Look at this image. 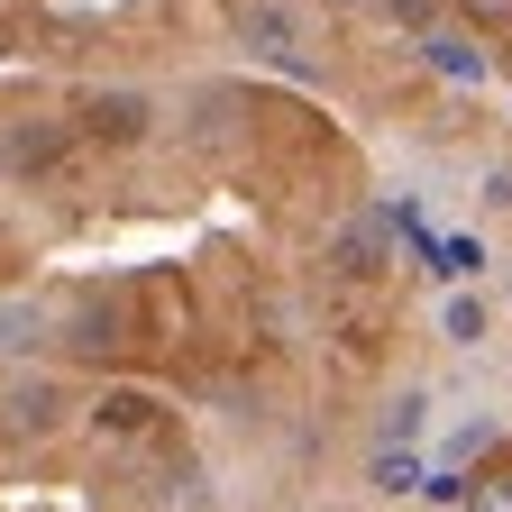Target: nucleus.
I'll return each instance as SVG.
<instances>
[{"label": "nucleus", "mask_w": 512, "mask_h": 512, "mask_svg": "<svg viewBox=\"0 0 512 512\" xmlns=\"http://www.w3.org/2000/svg\"><path fill=\"white\" fill-rule=\"evenodd\" d=\"M421 485V458L412 448H375V494H412Z\"/></svg>", "instance_id": "obj_10"}, {"label": "nucleus", "mask_w": 512, "mask_h": 512, "mask_svg": "<svg viewBox=\"0 0 512 512\" xmlns=\"http://www.w3.org/2000/svg\"><path fill=\"white\" fill-rule=\"evenodd\" d=\"M238 46L256 64H275V74L311 83L320 74V55H311V19L293 10V0H238Z\"/></svg>", "instance_id": "obj_1"}, {"label": "nucleus", "mask_w": 512, "mask_h": 512, "mask_svg": "<svg viewBox=\"0 0 512 512\" xmlns=\"http://www.w3.org/2000/svg\"><path fill=\"white\" fill-rule=\"evenodd\" d=\"M64 412H74V403H64L55 375H10V384H0V430H10V439H55Z\"/></svg>", "instance_id": "obj_3"}, {"label": "nucleus", "mask_w": 512, "mask_h": 512, "mask_svg": "<svg viewBox=\"0 0 512 512\" xmlns=\"http://www.w3.org/2000/svg\"><path fill=\"white\" fill-rule=\"evenodd\" d=\"M421 64H430V74H448V83H467V92H485V74H494L485 46L458 37V28H430V37H421Z\"/></svg>", "instance_id": "obj_4"}, {"label": "nucleus", "mask_w": 512, "mask_h": 512, "mask_svg": "<svg viewBox=\"0 0 512 512\" xmlns=\"http://www.w3.org/2000/svg\"><path fill=\"white\" fill-rule=\"evenodd\" d=\"M375 10H384V19H394V28H421V37L439 28V0H375Z\"/></svg>", "instance_id": "obj_12"}, {"label": "nucleus", "mask_w": 512, "mask_h": 512, "mask_svg": "<svg viewBox=\"0 0 512 512\" xmlns=\"http://www.w3.org/2000/svg\"><path fill=\"white\" fill-rule=\"evenodd\" d=\"M46 330H55V311H46V302H0V357H28Z\"/></svg>", "instance_id": "obj_8"}, {"label": "nucleus", "mask_w": 512, "mask_h": 512, "mask_svg": "<svg viewBox=\"0 0 512 512\" xmlns=\"http://www.w3.org/2000/svg\"><path fill=\"white\" fill-rule=\"evenodd\" d=\"M375 256H384V229H375V220L330 229V266H339V275H375Z\"/></svg>", "instance_id": "obj_7"}, {"label": "nucleus", "mask_w": 512, "mask_h": 512, "mask_svg": "<svg viewBox=\"0 0 512 512\" xmlns=\"http://www.w3.org/2000/svg\"><path fill=\"white\" fill-rule=\"evenodd\" d=\"M458 10H467L476 28H503V19H512V0H458Z\"/></svg>", "instance_id": "obj_16"}, {"label": "nucleus", "mask_w": 512, "mask_h": 512, "mask_svg": "<svg viewBox=\"0 0 512 512\" xmlns=\"http://www.w3.org/2000/svg\"><path fill=\"white\" fill-rule=\"evenodd\" d=\"M421 430H430V384H403L375 421V448H421Z\"/></svg>", "instance_id": "obj_5"}, {"label": "nucleus", "mask_w": 512, "mask_h": 512, "mask_svg": "<svg viewBox=\"0 0 512 512\" xmlns=\"http://www.w3.org/2000/svg\"><path fill=\"white\" fill-rule=\"evenodd\" d=\"M147 412H156V403H147V394H110V403H101V421H119V430H138V421H147Z\"/></svg>", "instance_id": "obj_14"}, {"label": "nucleus", "mask_w": 512, "mask_h": 512, "mask_svg": "<svg viewBox=\"0 0 512 512\" xmlns=\"http://www.w3.org/2000/svg\"><path fill=\"white\" fill-rule=\"evenodd\" d=\"M467 512H512V476H485V485H467Z\"/></svg>", "instance_id": "obj_13"}, {"label": "nucleus", "mask_w": 512, "mask_h": 512, "mask_svg": "<svg viewBox=\"0 0 512 512\" xmlns=\"http://www.w3.org/2000/svg\"><path fill=\"white\" fill-rule=\"evenodd\" d=\"M0 156H10V174H28V165H46V156H55V128H19V138H10V147H0Z\"/></svg>", "instance_id": "obj_11"}, {"label": "nucleus", "mask_w": 512, "mask_h": 512, "mask_svg": "<svg viewBox=\"0 0 512 512\" xmlns=\"http://www.w3.org/2000/svg\"><path fill=\"white\" fill-rule=\"evenodd\" d=\"M74 119H83L92 147H138L147 128H156V92H138V83H101V92L74 101Z\"/></svg>", "instance_id": "obj_2"}, {"label": "nucleus", "mask_w": 512, "mask_h": 512, "mask_svg": "<svg viewBox=\"0 0 512 512\" xmlns=\"http://www.w3.org/2000/svg\"><path fill=\"white\" fill-rule=\"evenodd\" d=\"M485 202H494V211H512V156H494V165H485Z\"/></svg>", "instance_id": "obj_15"}, {"label": "nucleus", "mask_w": 512, "mask_h": 512, "mask_svg": "<svg viewBox=\"0 0 512 512\" xmlns=\"http://www.w3.org/2000/svg\"><path fill=\"white\" fill-rule=\"evenodd\" d=\"M64 330H74V348H92V357H101V348L119 339V311H110V302H74V320H64Z\"/></svg>", "instance_id": "obj_9"}, {"label": "nucleus", "mask_w": 512, "mask_h": 512, "mask_svg": "<svg viewBox=\"0 0 512 512\" xmlns=\"http://www.w3.org/2000/svg\"><path fill=\"white\" fill-rule=\"evenodd\" d=\"M439 339H448V348H485V339H494V302H485V293H448V302H439Z\"/></svg>", "instance_id": "obj_6"}, {"label": "nucleus", "mask_w": 512, "mask_h": 512, "mask_svg": "<svg viewBox=\"0 0 512 512\" xmlns=\"http://www.w3.org/2000/svg\"><path fill=\"white\" fill-rule=\"evenodd\" d=\"M503 275H512V266H503Z\"/></svg>", "instance_id": "obj_18"}, {"label": "nucleus", "mask_w": 512, "mask_h": 512, "mask_svg": "<svg viewBox=\"0 0 512 512\" xmlns=\"http://www.w3.org/2000/svg\"><path fill=\"white\" fill-rule=\"evenodd\" d=\"M330 10H375V0H330Z\"/></svg>", "instance_id": "obj_17"}]
</instances>
